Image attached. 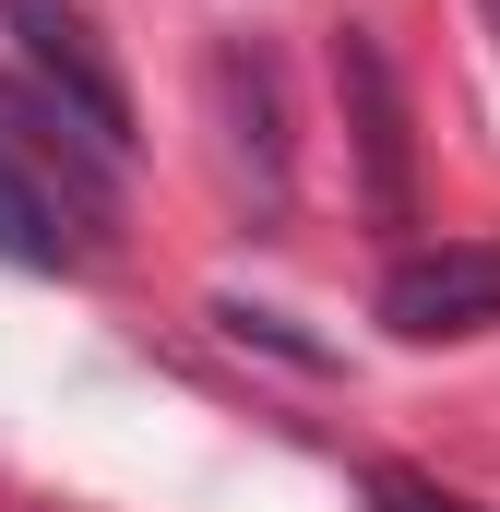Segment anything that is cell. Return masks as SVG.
Masks as SVG:
<instances>
[{"instance_id": "cell-5", "label": "cell", "mask_w": 500, "mask_h": 512, "mask_svg": "<svg viewBox=\"0 0 500 512\" xmlns=\"http://www.w3.org/2000/svg\"><path fill=\"white\" fill-rule=\"evenodd\" d=\"M72 251H84V239H72L60 191H48V179H36V167L0 143V262H24V274H60Z\"/></svg>"}, {"instance_id": "cell-4", "label": "cell", "mask_w": 500, "mask_h": 512, "mask_svg": "<svg viewBox=\"0 0 500 512\" xmlns=\"http://www.w3.org/2000/svg\"><path fill=\"white\" fill-rule=\"evenodd\" d=\"M203 84H215L227 143L250 155V179H262V203H274V191H286V120H274V72H262L250 48H215V60H203Z\"/></svg>"}, {"instance_id": "cell-3", "label": "cell", "mask_w": 500, "mask_h": 512, "mask_svg": "<svg viewBox=\"0 0 500 512\" xmlns=\"http://www.w3.org/2000/svg\"><path fill=\"white\" fill-rule=\"evenodd\" d=\"M381 322L405 346H465L500 322V239H441V251H405L381 274Z\"/></svg>"}, {"instance_id": "cell-7", "label": "cell", "mask_w": 500, "mask_h": 512, "mask_svg": "<svg viewBox=\"0 0 500 512\" xmlns=\"http://www.w3.org/2000/svg\"><path fill=\"white\" fill-rule=\"evenodd\" d=\"M370 501H381V512H465L453 489H429V477H405V465H381V477H370Z\"/></svg>"}, {"instance_id": "cell-1", "label": "cell", "mask_w": 500, "mask_h": 512, "mask_svg": "<svg viewBox=\"0 0 500 512\" xmlns=\"http://www.w3.org/2000/svg\"><path fill=\"white\" fill-rule=\"evenodd\" d=\"M0 36H12V60L60 96V131H84L96 155H131V96H120L96 24H84L72 0H0Z\"/></svg>"}, {"instance_id": "cell-6", "label": "cell", "mask_w": 500, "mask_h": 512, "mask_svg": "<svg viewBox=\"0 0 500 512\" xmlns=\"http://www.w3.org/2000/svg\"><path fill=\"white\" fill-rule=\"evenodd\" d=\"M215 322H227V334H239V346H274V358H286V370H334V358H322V346H310V334H298V322H286V310H250V298H215Z\"/></svg>"}, {"instance_id": "cell-2", "label": "cell", "mask_w": 500, "mask_h": 512, "mask_svg": "<svg viewBox=\"0 0 500 512\" xmlns=\"http://www.w3.org/2000/svg\"><path fill=\"white\" fill-rule=\"evenodd\" d=\"M334 96H346L370 227H417V131H405V84H393V60H381L370 24H334Z\"/></svg>"}]
</instances>
